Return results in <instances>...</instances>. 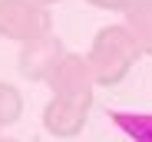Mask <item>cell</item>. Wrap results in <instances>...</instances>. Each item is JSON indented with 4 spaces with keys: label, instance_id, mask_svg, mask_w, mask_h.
Masks as SVG:
<instances>
[{
    "label": "cell",
    "instance_id": "6da1fadb",
    "mask_svg": "<svg viewBox=\"0 0 152 142\" xmlns=\"http://www.w3.org/2000/svg\"><path fill=\"white\" fill-rule=\"evenodd\" d=\"M139 56H142V50H139V43H136V36L129 33L126 23L103 27V30L93 36L89 53H86L93 83H99V86H116L119 79H126V73L136 66Z\"/></svg>",
    "mask_w": 152,
    "mask_h": 142
},
{
    "label": "cell",
    "instance_id": "7a4b0ae2",
    "mask_svg": "<svg viewBox=\"0 0 152 142\" xmlns=\"http://www.w3.org/2000/svg\"><path fill=\"white\" fill-rule=\"evenodd\" d=\"M50 33V13L37 0H0V36L27 43Z\"/></svg>",
    "mask_w": 152,
    "mask_h": 142
},
{
    "label": "cell",
    "instance_id": "3957f363",
    "mask_svg": "<svg viewBox=\"0 0 152 142\" xmlns=\"http://www.w3.org/2000/svg\"><path fill=\"white\" fill-rule=\"evenodd\" d=\"M93 96H53L43 109V126L46 132H53L60 139L69 135H80L86 126V116H89Z\"/></svg>",
    "mask_w": 152,
    "mask_h": 142
},
{
    "label": "cell",
    "instance_id": "277c9868",
    "mask_svg": "<svg viewBox=\"0 0 152 142\" xmlns=\"http://www.w3.org/2000/svg\"><path fill=\"white\" fill-rule=\"evenodd\" d=\"M63 43L53 36V33H43L37 40H27L20 50V73L33 79V83H46L50 73H53V66L63 60Z\"/></svg>",
    "mask_w": 152,
    "mask_h": 142
},
{
    "label": "cell",
    "instance_id": "5b68a950",
    "mask_svg": "<svg viewBox=\"0 0 152 142\" xmlns=\"http://www.w3.org/2000/svg\"><path fill=\"white\" fill-rule=\"evenodd\" d=\"M46 83L53 96H93V73L86 56L80 53H63V60L53 66Z\"/></svg>",
    "mask_w": 152,
    "mask_h": 142
},
{
    "label": "cell",
    "instance_id": "8992f818",
    "mask_svg": "<svg viewBox=\"0 0 152 142\" xmlns=\"http://www.w3.org/2000/svg\"><path fill=\"white\" fill-rule=\"evenodd\" d=\"M126 27L136 36L139 50L152 56V0H132L126 10Z\"/></svg>",
    "mask_w": 152,
    "mask_h": 142
},
{
    "label": "cell",
    "instance_id": "52a82bcc",
    "mask_svg": "<svg viewBox=\"0 0 152 142\" xmlns=\"http://www.w3.org/2000/svg\"><path fill=\"white\" fill-rule=\"evenodd\" d=\"M109 122L129 135L132 142H152V112H126V109H109Z\"/></svg>",
    "mask_w": 152,
    "mask_h": 142
},
{
    "label": "cell",
    "instance_id": "ba28073f",
    "mask_svg": "<svg viewBox=\"0 0 152 142\" xmlns=\"http://www.w3.org/2000/svg\"><path fill=\"white\" fill-rule=\"evenodd\" d=\"M20 109H23L20 92H17L13 86H7V83H0V129L10 126L17 116H20Z\"/></svg>",
    "mask_w": 152,
    "mask_h": 142
},
{
    "label": "cell",
    "instance_id": "9c48e42d",
    "mask_svg": "<svg viewBox=\"0 0 152 142\" xmlns=\"http://www.w3.org/2000/svg\"><path fill=\"white\" fill-rule=\"evenodd\" d=\"M86 4H93V7H99V10H129V4L132 0H86Z\"/></svg>",
    "mask_w": 152,
    "mask_h": 142
},
{
    "label": "cell",
    "instance_id": "30bf717a",
    "mask_svg": "<svg viewBox=\"0 0 152 142\" xmlns=\"http://www.w3.org/2000/svg\"><path fill=\"white\" fill-rule=\"evenodd\" d=\"M37 4H43V7H50V4H60V0H37Z\"/></svg>",
    "mask_w": 152,
    "mask_h": 142
},
{
    "label": "cell",
    "instance_id": "8fae6325",
    "mask_svg": "<svg viewBox=\"0 0 152 142\" xmlns=\"http://www.w3.org/2000/svg\"><path fill=\"white\" fill-rule=\"evenodd\" d=\"M0 142H13V139H0Z\"/></svg>",
    "mask_w": 152,
    "mask_h": 142
}]
</instances>
